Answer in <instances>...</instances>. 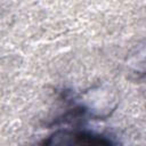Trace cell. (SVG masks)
Wrapping results in <instances>:
<instances>
[{
  "label": "cell",
  "mask_w": 146,
  "mask_h": 146,
  "mask_svg": "<svg viewBox=\"0 0 146 146\" xmlns=\"http://www.w3.org/2000/svg\"><path fill=\"white\" fill-rule=\"evenodd\" d=\"M47 145H75V144H91L103 145L113 144V141L105 136L89 132L86 130H59L52 133L47 141Z\"/></svg>",
  "instance_id": "obj_1"
}]
</instances>
